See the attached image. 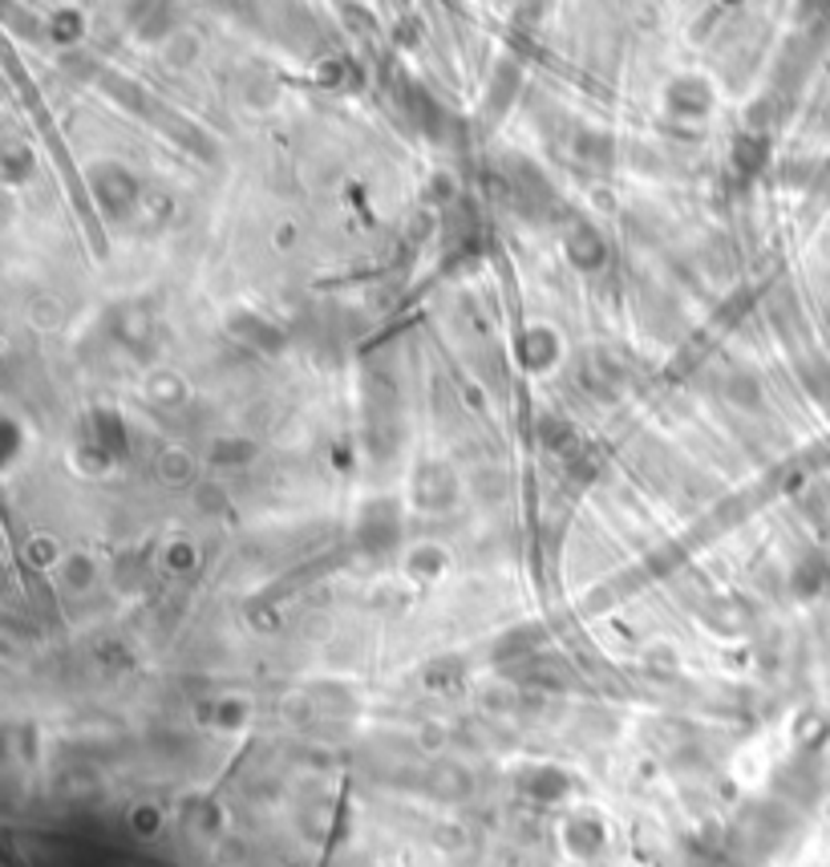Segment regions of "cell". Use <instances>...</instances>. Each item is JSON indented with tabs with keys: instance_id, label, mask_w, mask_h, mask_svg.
Returning a JSON list of instances; mask_svg holds the SVG:
<instances>
[{
	"instance_id": "3",
	"label": "cell",
	"mask_w": 830,
	"mask_h": 867,
	"mask_svg": "<svg viewBox=\"0 0 830 867\" xmlns=\"http://www.w3.org/2000/svg\"><path fill=\"white\" fill-rule=\"evenodd\" d=\"M668 102H673V110L681 118H705L713 110V90L705 82H676Z\"/></svg>"
},
{
	"instance_id": "1",
	"label": "cell",
	"mask_w": 830,
	"mask_h": 867,
	"mask_svg": "<svg viewBox=\"0 0 830 867\" xmlns=\"http://www.w3.org/2000/svg\"><path fill=\"white\" fill-rule=\"evenodd\" d=\"M559 839H563V847H568V856L595 859L608 847V823L600 819L595 811H575V815L563 819Z\"/></svg>"
},
{
	"instance_id": "2",
	"label": "cell",
	"mask_w": 830,
	"mask_h": 867,
	"mask_svg": "<svg viewBox=\"0 0 830 867\" xmlns=\"http://www.w3.org/2000/svg\"><path fill=\"white\" fill-rule=\"evenodd\" d=\"M519 361L531 373H547V369L559 365V357H563V337L551 329V324H531V329H522L519 333V345H515Z\"/></svg>"
},
{
	"instance_id": "6",
	"label": "cell",
	"mask_w": 830,
	"mask_h": 867,
	"mask_svg": "<svg viewBox=\"0 0 830 867\" xmlns=\"http://www.w3.org/2000/svg\"><path fill=\"white\" fill-rule=\"evenodd\" d=\"M126 823H131V832L134 835H143V839H151V835L163 832V811L155 807V803H138V807L126 815Z\"/></svg>"
},
{
	"instance_id": "4",
	"label": "cell",
	"mask_w": 830,
	"mask_h": 867,
	"mask_svg": "<svg viewBox=\"0 0 830 867\" xmlns=\"http://www.w3.org/2000/svg\"><path fill=\"white\" fill-rule=\"evenodd\" d=\"M522 791L531 798H539V803H556V798H563L571 791V778L559 766H539V771H531L522 778Z\"/></svg>"
},
{
	"instance_id": "5",
	"label": "cell",
	"mask_w": 830,
	"mask_h": 867,
	"mask_svg": "<svg viewBox=\"0 0 830 867\" xmlns=\"http://www.w3.org/2000/svg\"><path fill=\"white\" fill-rule=\"evenodd\" d=\"M58 580L65 584V588H90V584L97 580V568H94V559L85 556V551H70V556H61L58 559Z\"/></svg>"
}]
</instances>
